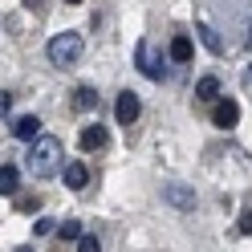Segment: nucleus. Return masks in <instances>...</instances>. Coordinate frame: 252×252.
I'll return each instance as SVG.
<instances>
[{
    "instance_id": "f257e3e1",
    "label": "nucleus",
    "mask_w": 252,
    "mask_h": 252,
    "mask_svg": "<svg viewBox=\"0 0 252 252\" xmlns=\"http://www.w3.org/2000/svg\"><path fill=\"white\" fill-rule=\"evenodd\" d=\"M29 171H33L37 179H49V175H57V167H61V143L53 134H41L37 143H29Z\"/></svg>"
},
{
    "instance_id": "ddd939ff",
    "label": "nucleus",
    "mask_w": 252,
    "mask_h": 252,
    "mask_svg": "<svg viewBox=\"0 0 252 252\" xmlns=\"http://www.w3.org/2000/svg\"><path fill=\"white\" fill-rule=\"evenodd\" d=\"M73 106H77V110H98V90H94V86H82V90L73 94Z\"/></svg>"
},
{
    "instance_id": "0eeeda50",
    "label": "nucleus",
    "mask_w": 252,
    "mask_h": 252,
    "mask_svg": "<svg viewBox=\"0 0 252 252\" xmlns=\"http://www.w3.org/2000/svg\"><path fill=\"white\" fill-rule=\"evenodd\" d=\"M106 126L102 122H90V126H82V134H77V143H82V151H102L106 147Z\"/></svg>"
},
{
    "instance_id": "f3484780",
    "label": "nucleus",
    "mask_w": 252,
    "mask_h": 252,
    "mask_svg": "<svg viewBox=\"0 0 252 252\" xmlns=\"http://www.w3.org/2000/svg\"><path fill=\"white\" fill-rule=\"evenodd\" d=\"M53 228H57V224H53V220H49V216H41V220H37V224H33V236H49Z\"/></svg>"
},
{
    "instance_id": "6e6552de",
    "label": "nucleus",
    "mask_w": 252,
    "mask_h": 252,
    "mask_svg": "<svg viewBox=\"0 0 252 252\" xmlns=\"http://www.w3.org/2000/svg\"><path fill=\"white\" fill-rule=\"evenodd\" d=\"M12 134H17L21 143H37V138H41V118H37V114L17 118V122H12Z\"/></svg>"
},
{
    "instance_id": "20e7f679",
    "label": "nucleus",
    "mask_w": 252,
    "mask_h": 252,
    "mask_svg": "<svg viewBox=\"0 0 252 252\" xmlns=\"http://www.w3.org/2000/svg\"><path fill=\"white\" fill-rule=\"evenodd\" d=\"M163 199L171 203V208H179V212H191V208H195V191H191L187 183H175V179L163 183Z\"/></svg>"
},
{
    "instance_id": "4468645a",
    "label": "nucleus",
    "mask_w": 252,
    "mask_h": 252,
    "mask_svg": "<svg viewBox=\"0 0 252 252\" xmlns=\"http://www.w3.org/2000/svg\"><path fill=\"white\" fill-rule=\"evenodd\" d=\"M199 41H203V45H208V49H212V53H224V41H220V33H216V29H212V25H199Z\"/></svg>"
},
{
    "instance_id": "a211bd4d",
    "label": "nucleus",
    "mask_w": 252,
    "mask_h": 252,
    "mask_svg": "<svg viewBox=\"0 0 252 252\" xmlns=\"http://www.w3.org/2000/svg\"><path fill=\"white\" fill-rule=\"evenodd\" d=\"M240 232H244V236H252V203H248L244 216H240Z\"/></svg>"
},
{
    "instance_id": "5701e85b",
    "label": "nucleus",
    "mask_w": 252,
    "mask_h": 252,
    "mask_svg": "<svg viewBox=\"0 0 252 252\" xmlns=\"http://www.w3.org/2000/svg\"><path fill=\"white\" fill-rule=\"evenodd\" d=\"M65 4H82V0H65Z\"/></svg>"
},
{
    "instance_id": "f8f14e48",
    "label": "nucleus",
    "mask_w": 252,
    "mask_h": 252,
    "mask_svg": "<svg viewBox=\"0 0 252 252\" xmlns=\"http://www.w3.org/2000/svg\"><path fill=\"white\" fill-rule=\"evenodd\" d=\"M171 57H175L179 61V65H187V61H191V37H175V41H171Z\"/></svg>"
},
{
    "instance_id": "f03ea898",
    "label": "nucleus",
    "mask_w": 252,
    "mask_h": 252,
    "mask_svg": "<svg viewBox=\"0 0 252 252\" xmlns=\"http://www.w3.org/2000/svg\"><path fill=\"white\" fill-rule=\"evenodd\" d=\"M45 53H49V61L53 65H77L82 61V53H86V41H82V33H57L49 45H45Z\"/></svg>"
},
{
    "instance_id": "423d86ee",
    "label": "nucleus",
    "mask_w": 252,
    "mask_h": 252,
    "mask_svg": "<svg viewBox=\"0 0 252 252\" xmlns=\"http://www.w3.org/2000/svg\"><path fill=\"white\" fill-rule=\"evenodd\" d=\"M212 122L220 130H232L236 122H240V102L236 98H216V110H212Z\"/></svg>"
},
{
    "instance_id": "39448f33",
    "label": "nucleus",
    "mask_w": 252,
    "mask_h": 252,
    "mask_svg": "<svg viewBox=\"0 0 252 252\" xmlns=\"http://www.w3.org/2000/svg\"><path fill=\"white\" fill-rule=\"evenodd\" d=\"M138 114H143V102H138V94L122 90V94H118V102H114V118H118V126L138 122Z\"/></svg>"
},
{
    "instance_id": "aec40b11",
    "label": "nucleus",
    "mask_w": 252,
    "mask_h": 252,
    "mask_svg": "<svg viewBox=\"0 0 252 252\" xmlns=\"http://www.w3.org/2000/svg\"><path fill=\"white\" fill-rule=\"evenodd\" d=\"M25 4H29V8H37V12H45V4H41V0H25Z\"/></svg>"
},
{
    "instance_id": "7ed1b4c3",
    "label": "nucleus",
    "mask_w": 252,
    "mask_h": 252,
    "mask_svg": "<svg viewBox=\"0 0 252 252\" xmlns=\"http://www.w3.org/2000/svg\"><path fill=\"white\" fill-rule=\"evenodd\" d=\"M134 61H138V69H143L151 82H163L167 77V65H163V53L155 49L151 41H138V49H134Z\"/></svg>"
},
{
    "instance_id": "9b49d317",
    "label": "nucleus",
    "mask_w": 252,
    "mask_h": 252,
    "mask_svg": "<svg viewBox=\"0 0 252 252\" xmlns=\"http://www.w3.org/2000/svg\"><path fill=\"white\" fill-rule=\"evenodd\" d=\"M17 183H21V171L12 163H4L0 167V195H17Z\"/></svg>"
},
{
    "instance_id": "9d476101",
    "label": "nucleus",
    "mask_w": 252,
    "mask_h": 252,
    "mask_svg": "<svg viewBox=\"0 0 252 252\" xmlns=\"http://www.w3.org/2000/svg\"><path fill=\"white\" fill-rule=\"evenodd\" d=\"M195 98L199 102H216L220 98V77H212V73L199 77V82H195Z\"/></svg>"
},
{
    "instance_id": "1a4fd4ad",
    "label": "nucleus",
    "mask_w": 252,
    "mask_h": 252,
    "mask_svg": "<svg viewBox=\"0 0 252 252\" xmlns=\"http://www.w3.org/2000/svg\"><path fill=\"white\" fill-rule=\"evenodd\" d=\"M61 179H65V187L82 191V187L90 183V171H86V163H65V167H61Z\"/></svg>"
},
{
    "instance_id": "4be33fe9",
    "label": "nucleus",
    "mask_w": 252,
    "mask_h": 252,
    "mask_svg": "<svg viewBox=\"0 0 252 252\" xmlns=\"http://www.w3.org/2000/svg\"><path fill=\"white\" fill-rule=\"evenodd\" d=\"M17 252H33V248H29V244H21V248H17Z\"/></svg>"
},
{
    "instance_id": "2eb2a0df",
    "label": "nucleus",
    "mask_w": 252,
    "mask_h": 252,
    "mask_svg": "<svg viewBox=\"0 0 252 252\" xmlns=\"http://www.w3.org/2000/svg\"><path fill=\"white\" fill-rule=\"evenodd\" d=\"M77 252H102V244H98V236H90V232H82V236H77Z\"/></svg>"
},
{
    "instance_id": "dca6fc26",
    "label": "nucleus",
    "mask_w": 252,
    "mask_h": 252,
    "mask_svg": "<svg viewBox=\"0 0 252 252\" xmlns=\"http://www.w3.org/2000/svg\"><path fill=\"white\" fill-rule=\"evenodd\" d=\"M61 236H65V240H77V236H82V224H77V220H65V224H61Z\"/></svg>"
},
{
    "instance_id": "412c9836",
    "label": "nucleus",
    "mask_w": 252,
    "mask_h": 252,
    "mask_svg": "<svg viewBox=\"0 0 252 252\" xmlns=\"http://www.w3.org/2000/svg\"><path fill=\"white\" fill-rule=\"evenodd\" d=\"M244 86H248V90H252V65H248V69H244Z\"/></svg>"
},
{
    "instance_id": "6ab92c4d",
    "label": "nucleus",
    "mask_w": 252,
    "mask_h": 252,
    "mask_svg": "<svg viewBox=\"0 0 252 252\" xmlns=\"http://www.w3.org/2000/svg\"><path fill=\"white\" fill-rule=\"evenodd\" d=\"M8 110H12V94L0 90V118H8Z\"/></svg>"
}]
</instances>
